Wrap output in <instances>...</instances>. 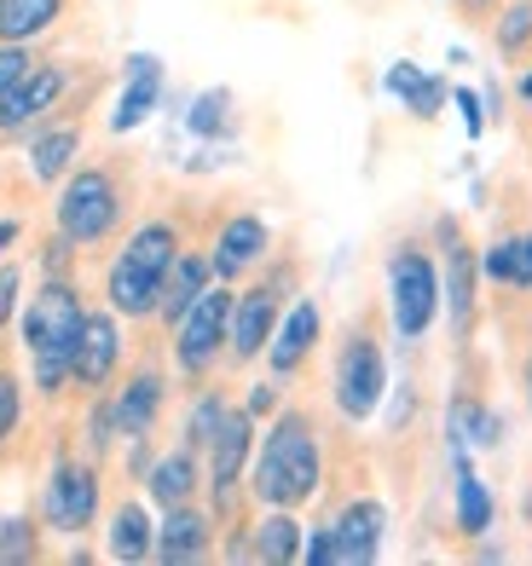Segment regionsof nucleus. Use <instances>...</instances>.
I'll use <instances>...</instances> for the list:
<instances>
[{"mask_svg": "<svg viewBox=\"0 0 532 566\" xmlns=\"http://www.w3.org/2000/svg\"><path fill=\"white\" fill-rule=\"evenodd\" d=\"M324 480V451L307 410H278L272 428L255 440V469H249V492L261 509H301Z\"/></svg>", "mask_w": 532, "mask_h": 566, "instance_id": "nucleus-1", "label": "nucleus"}, {"mask_svg": "<svg viewBox=\"0 0 532 566\" xmlns=\"http://www.w3.org/2000/svg\"><path fill=\"white\" fill-rule=\"evenodd\" d=\"M87 306L75 295L70 277H46L41 295L23 306V347H30V376L35 388L53 399L70 388V365H75V342H82Z\"/></svg>", "mask_w": 532, "mask_h": 566, "instance_id": "nucleus-2", "label": "nucleus"}, {"mask_svg": "<svg viewBox=\"0 0 532 566\" xmlns=\"http://www.w3.org/2000/svg\"><path fill=\"white\" fill-rule=\"evenodd\" d=\"M180 226L174 220H145L128 231V243L122 254L111 261L105 272V301L111 313L122 318H157V301H163V277L174 266V254H180Z\"/></svg>", "mask_w": 532, "mask_h": 566, "instance_id": "nucleus-3", "label": "nucleus"}, {"mask_svg": "<svg viewBox=\"0 0 532 566\" xmlns=\"http://www.w3.org/2000/svg\"><path fill=\"white\" fill-rule=\"evenodd\" d=\"M440 313H446V295H440L435 254H423L417 243H399L388 254V318H394V336L399 342H423Z\"/></svg>", "mask_w": 532, "mask_h": 566, "instance_id": "nucleus-4", "label": "nucleus"}, {"mask_svg": "<svg viewBox=\"0 0 532 566\" xmlns=\"http://www.w3.org/2000/svg\"><path fill=\"white\" fill-rule=\"evenodd\" d=\"M53 220H59L64 238L82 243V249L105 243L116 231V220H122V186L111 179V168H75L64 179V191H59Z\"/></svg>", "mask_w": 532, "mask_h": 566, "instance_id": "nucleus-5", "label": "nucleus"}, {"mask_svg": "<svg viewBox=\"0 0 532 566\" xmlns=\"http://www.w3.org/2000/svg\"><path fill=\"white\" fill-rule=\"evenodd\" d=\"M232 290H220V283H209L191 306L186 318L174 324V365H180L186 376H209L215 358L226 353V329H232Z\"/></svg>", "mask_w": 532, "mask_h": 566, "instance_id": "nucleus-6", "label": "nucleus"}, {"mask_svg": "<svg viewBox=\"0 0 532 566\" xmlns=\"http://www.w3.org/2000/svg\"><path fill=\"white\" fill-rule=\"evenodd\" d=\"M383 394H388V358L376 347V336L359 329L336 353V410L347 422H371L383 410Z\"/></svg>", "mask_w": 532, "mask_h": 566, "instance_id": "nucleus-7", "label": "nucleus"}, {"mask_svg": "<svg viewBox=\"0 0 532 566\" xmlns=\"http://www.w3.org/2000/svg\"><path fill=\"white\" fill-rule=\"evenodd\" d=\"M98 514V469L93 462H75V457H59L46 469V485H41V521L46 532L59 537H75L87 532Z\"/></svg>", "mask_w": 532, "mask_h": 566, "instance_id": "nucleus-8", "label": "nucleus"}, {"mask_svg": "<svg viewBox=\"0 0 532 566\" xmlns=\"http://www.w3.org/2000/svg\"><path fill=\"white\" fill-rule=\"evenodd\" d=\"M255 440H261V428H255V417H249V405L243 410H232L226 405V417H220V428H215V440H209V492H215V514H232V503H238V485H243V474H249V462H255Z\"/></svg>", "mask_w": 532, "mask_h": 566, "instance_id": "nucleus-9", "label": "nucleus"}, {"mask_svg": "<svg viewBox=\"0 0 532 566\" xmlns=\"http://www.w3.org/2000/svg\"><path fill=\"white\" fill-rule=\"evenodd\" d=\"M122 313H87V324H82V342H75V365H70V381L75 388H87V394H98V388H111V376H116V365H122Z\"/></svg>", "mask_w": 532, "mask_h": 566, "instance_id": "nucleus-10", "label": "nucleus"}, {"mask_svg": "<svg viewBox=\"0 0 532 566\" xmlns=\"http://www.w3.org/2000/svg\"><path fill=\"white\" fill-rule=\"evenodd\" d=\"M319 336H324L319 301H313V295H295L284 313H278V329H272V342H267V365H272V376H295V370L313 358Z\"/></svg>", "mask_w": 532, "mask_h": 566, "instance_id": "nucleus-11", "label": "nucleus"}, {"mask_svg": "<svg viewBox=\"0 0 532 566\" xmlns=\"http://www.w3.org/2000/svg\"><path fill=\"white\" fill-rule=\"evenodd\" d=\"M278 283H255V290H243L232 301V329H226V353L238 358V365H249V358H261L272 329H278Z\"/></svg>", "mask_w": 532, "mask_h": 566, "instance_id": "nucleus-12", "label": "nucleus"}, {"mask_svg": "<svg viewBox=\"0 0 532 566\" xmlns=\"http://www.w3.org/2000/svg\"><path fill=\"white\" fill-rule=\"evenodd\" d=\"M267 249H272V226L261 214H232L220 226V238L209 249V261H215V277L220 283H238L249 277L261 261H267Z\"/></svg>", "mask_w": 532, "mask_h": 566, "instance_id": "nucleus-13", "label": "nucleus"}, {"mask_svg": "<svg viewBox=\"0 0 532 566\" xmlns=\"http://www.w3.org/2000/svg\"><path fill=\"white\" fill-rule=\"evenodd\" d=\"M331 532H336V560L342 566H371L383 555V537H388V509L376 497H353L331 521Z\"/></svg>", "mask_w": 532, "mask_h": 566, "instance_id": "nucleus-14", "label": "nucleus"}, {"mask_svg": "<svg viewBox=\"0 0 532 566\" xmlns=\"http://www.w3.org/2000/svg\"><path fill=\"white\" fill-rule=\"evenodd\" d=\"M64 87H70L64 64H35L7 98H0V134H18V127H30L35 116H46L64 98Z\"/></svg>", "mask_w": 532, "mask_h": 566, "instance_id": "nucleus-15", "label": "nucleus"}, {"mask_svg": "<svg viewBox=\"0 0 532 566\" xmlns=\"http://www.w3.org/2000/svg\"><path fill=\"white\" fill-rule=\"evenodd\" d=\"M163 105V59L157 53H134L128 59V82H122V98L111 105V134H134L139 122H150Z\"/></svg>", "mask_w": 532, "mask_h": 566, "instance_id": "nucleus-16", "label": "nucleus"}, {"mask_svg": "<svg viewBox=\"0 0 532 566\" xmlns=\"http://www.w3.org/2000/svg\"><path fill=\"white\" fill-rule=\"evenodd\" d=\"M209 549H215V514H202L197 503H174L157 521V560L186 566V560H202Z\"/></svg>", "mask_w": 532, "mask_h": 566, "instance_id": "nucleus-17", "label": "nucleus"}, {"mask_svg": "<svg viewBox=\"0 0 532 566\" xmlns=\"http://www.w3.org/2000/svg\"><path fill=\"white\" fill-rule=\"evenodd\" d=\"M168 405V381L163 370H134L128 381H122V394H111V410H116V433L122 440H139V433L157 428Z\"/></svg>", "mask_w": 532, "mask_h": 566, "instance_id": "nucleus-18", "label": "nucleus"}, {"mask_svg": "<svg viewBox=\"0 0 532 566\" xmlns=\"http://www.w3.org/2000/svg\"><path fill=\"white\" fill-rule=\"evenodd\" d=\"M446 243V266H440V295H446V318L458 336H469L474 324V277H480V254L463 238H440Z\"/></svg>", "mask_w": 532, "mask_h": 566, "instance_id": "nucleus-19", "label": "nucleus"}, {"mask_svg": "<svg viewBox=\"0 0 532 566\" xmlns=\"http://www.w3.org/2000/svg\"><path fill=\"white\" fill-rule=\"evenodd\" d=\"M215 283V261L209 254H197V249H180L174 254V266H168V277H163V301H157V318L174 329L186 318V306L202 295Z\"/></svg>", "mask_w": 532, "mask_h": 566, "instance_id": "nucleus-20", "label": "nucleus"}, {"mask_svg": "<svg viewBox=\"0 0 532 566\" xmlns=\"http://www.w3.org/2000/svg\"><path fill=\"white\" fill-rule=\"evenodd\" d=\"M105 555L111 560H150L157 555V521L145 503H116L111 526H105Z\"/></svg>", "mask_w": 532, "mask_h": 566, "instance_id": "nucleus-21", "label": "nucleus"}, {"mask_svg": "<svg viewBox=\"0 0 532 566\" xmlns=\"http://www.w3.org/2000/svg\"><path fill=\"white\" fill-rule=\"evenodd\" d=\"M383 87L399 98V105L405 111H411V116H423V122H435L440 116V105H446V82H440V75L435 70H417L411 59H399V64H388V75H383Z\"/></svg>", "mask_w": 532, "mask_h": 566, "instance_id": "nucleus-22", "label": "nucleus"}, {"mask_svg": "<svg viewBox=\"0 0 532 566\" xmlns=\"http://www.w3.org/2000/svg\"><path fill=\"white\" fill-rule=\"evenodd\" d=\"M145 492H150V503H157V509L191 503V497H197V451L180 446V451L157 457V462L145 469Z\"/></svg>", "mask_w": 532, "mask_h": 566, "instance_id": "nucleus-23", "label": "nucleus"}, {"mask_svg": "<svg viewBox=\"0 0 532 566\" xmlns=\"http://www.w3.org/2000/svg\"><path fill=\"white\" fill-rule=\"evenodd\" d=\"M446 440H451V451H492L503 440V422H498V410L480 405V399H451Z\"/></svg>", "mask_w": 532, "mask_h": 566, "instance_id": "nucleus-24", "label": "nucleus"}, {"mask_svg": "<svg viewBox=\"0 0 532 566\" xmlns=\"http://www.w3.org/2000/svg\"><path fill=\"white\" fill-rule=\"evenodd\" d=\"M249 544H255V560L267 566H290L301 560V544H307V532H301L295 509H267L255 526H249Z\"/></svg>", "mask_w": 532, "mask_h": 566, "instance_id": "nucleus-25", "label": "nucleus"}, {"mask_svg": "<svg viewBox=\"0 0 532 566\" xmlns=\"http://www.w3.org/2000/svg\"><path fill=\"white\" fill-rule=\"evenodd\" d=\"M480 277L503 283V290H532V231H510L480 249Z\"/></svg>", "mask_w": 532, "mask_h": 566, "instance_id": "nucleus-26", "label": "nucleus"}, {"mask_svg": "<svg viewBox=\"0 0 532 566\" xmlns=\"http://www.w3.org/2000/svg\"><path fill=\"white\" fill-rule=\"evenodd\" d=\"M451 457H458V532L487 537L492 521H498V497H492V485L469 469V451H451Z\"/></svg>", "mask_w": 532, "mask_h": 566, "instance_id": "nucleus-27", "label": "nucleus"}, {"mask_svg": "<svg viewBox=\"0 0 532 566\" xmlns=\"http://www.w3.org/2000/svg\"><path fill=\"white\" fill-rule=\"evenodd\" d=\"M70 12V0H0V41H23L46 35L53 23Z\"/></svg>", "mask_w": 532, "mask_h": 566, "instance_id": "nucleus-28", "label": "nucleus"}, {"mask_svg": "<svg viewBox=\"0 0 532 566\" xmlns=\"http://www.w3.org/2000/svg\"><path fill=\"white\" fill-rule=\"evenodd\" d=\"M75 150H82V127H75V122L46 127V134H35V145H30V174L41 179V186H53V179L70 174Z\"/></svg>", "mask_w": 532, "mask_h": 566, "instance_id": "nucleus-29", "label": "nucleus"}, {"mask_svg": "<svg viewBox=\"0 0 532 566\" xmlns=\"http://www.w3.org/2000/svg\"><path fill=\"white\" fill-rule=\"evenodd\" d=\"M186 134H197V139H232V93H226V87L197 93L186 105Z\"/></svg>", "mask_w": 532, "mask_h": 566, "instance_id": "nucleus-30", "label": "nucleus"}, {"mask_svg": "<svg viewBox=\"0 0 532 566\" xmlns=\"http://www.w3.org/2000/svg\"><path fill=\"white\" fill-rule=\"evenodd\" d=\"M492 35H498V53L510 59V64H521L532 53V0H510Z\"/></svg>", "mask_w": 532, "mask_h": 566, "instance_id": "nucleus-31", "label": "nucleus"}, {"mask_svg": "<svg viewBox=\"0 0 532 566\" xmlns=\"http://www.w3.org/2000/svg\"><path fill=\"white\" fill-rule=\"evenodd\" d=\"M220 417H226V399H220V394H202V399L191 405V417H186L180 446H191V451H209V440H215Z\"/></svg>", "mask_w": 532, "mask_h": 566, "instance_id": "nucleus-32", "label": "nucleus"}, {"mask_svg": "<svg viewBox=\"0 0 532 566\" xmlns=\"http://www.w3.org/2000/svg\"><path fill=\"white\" fill-rule=\"evenodd\" d=\"M30 555H35V521L30 514L0 521V560H30Z\"/></svg>", "mask_w": 532, "mask_h": 566, "instance_id": "nucleus-33", "label": "nucleus"}, {"mask_svg": "<svg viewBox=\"0 0 532 566\" xmlns=\"http://www.w3.org/2000/svg\"><path fill=\"white\" fill-rule=\"evenodd\" d=\"M30 70H35L30 46H23V41H0V98H7V93L23 82V75H30Z\"/></svg>", "mask_w": 532, "mask_h": 566, "instance_id": "nucleus-34", "label": "nucleus"}, {"mask_svg": "<svg viewBox=\"0 0 532 566\" xmlns=\"http://www.w3.org/2000/svg\"><path fill=\"white\" fill-rule=\"evenodd\" d=\"M116 440H122V433H116V410H111V399H98V405H93V417H87V451H93V457H105Z\"/></svg>", "mask_w": 532, "mask_h": 566, "instance_id": "nucleus-35", "label": "nucleus"}, {"mask_svg": "<svg viewBox=\"0 0 532 566\" xmlns=\"http://www.w3.org/2000/svg\"><path fill=\"white\" fill-rule=\"evenodd\" d=\"M18 422H23V388H18V376L0 370V446L18 433Z\"/></svg>", "mask_w": 532, "mask_h": 566, "instance_id": "nucleus-36", "label": "nucleus"}, {"mask_svg": "<svg viewBox=\"0 0 532 566\" xmlns=\"http://www.w3.org/2000/svg\"><path fill=\"white\" fill-rule=\"evenodd\" d=\"M451 105L463 111L469 139H480V134H487V105H480V93H474V87H458V93H451Z\"/></svg>", "mask_w": 532, "mask_h": 566, "instance_id": "nucleus-37", "label": "nucleus"}, {"mask_svg": "<svg viewBox=\"0 0 532 566\" xmlns=\"http://www.w3.org/2000/svg\"><path fill=\"white\" fill-rule=\"evenodd\" d=\"M301 560H313V566H336V532H331V526H313V537L301 544Z\"/></svg>", "mask_w": 532, "mask_h": 566, "instance_id": "nucleus-38", "label": "nucleus"}, {"mask_svg": "<svg viewBox=\"0 0 532 566\" xmlns=\"http://www.w3.org/2000/svg\"><path fill=\"white\" fill-rule=\"evenodd\" d=\"M18 295H23V272L18 266H0V324L18 318Z\"/></svg>", "mask_w": 532, "mask_h": 566, "instance_id": "nucleus-39", "label": "nucleus"}, {"mask_svg": "<svg viewBox=\"0 0 532 566\" xmlns=\"http://www.w3.org/2000/svg\"><path fill=\"white\" fill-rule=\"evenodd\" d=\"M272 410H278V388H267V381L249 388V417H272Z\"/></svg>", "mask_w": 532, "mask_h": 566, "instance_id": "nucleus-40", "label": "nucleus"}, {"mask_svg": "<svg viewBox=\"0 0 532 566\" xmlns=\"http://www.w3.org/2000/svg\"><path fill=\"white\" fill-rule=\"evenodd\" d=\"M515 93H521V105H526V111H532V64H526V70H521V75H515Z\"/></svg>", "mask_w": 532, "mask_h": 566, "instance_id": "nucleus-41", "label": "nucleus"}, {"mask_svg": "<svg viewBox=\"0 0 532 566\" xmlns=\"http://www.w3.org/2000/svg\"><path fill=\"white\" fill-rule=\"evenodd\" d=\"M12 238H18V220H0V249H7Z\"/></svg>", "mask_w": 532, "mask_h": 566, "instance_id": "nucleus-42", "label": "nucleus"}, {"mask_svg": "<svg viewBox=\"0 0 532 566\" xmlns=\"http://www.w3.org/2000/svg\"><path fill=\"white\" fill-rule=\"evenodd\" d=\"M463 7H469V12H492V7H498V0H463Z\"/></svg>", "mask_w": 532, "mask_h": 566, "instance_id": "nucleus-43", "label": "nucleus"}, {"mask_svg": "<svg viewBox=\"0 0 532 566\" xmlns=\"http://www.w3.org/2000/svg\"><path fill=\"white\" fill-rule=\"evenodd\" d=\"M526 410H532V358H526Z\"/></svg>", "mask_w": 532, "mask_h": 566, "instance_id": "nucleus-44", "label": "nucleus"}, {"mask_svg": "<svg viewBox=\"0 0 532 566\" xmlns=\"http://www.w3.org/2000/svg\"><path fill=\"white\" fill-rule=\"evenodd\" d=\"M521 514H526V521H532V492H526V497H521Z\"/></svg>", "mask_w": 532, "mask_h": 566, "instance_id": "nucleus-45", "label": "nucleus"}]
</instances>
